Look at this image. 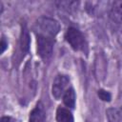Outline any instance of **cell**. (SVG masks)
<instances>
[{
  "label": "cell",
  "mask_w": 122,
  "mask_h": 122,
  "mask_svg": "<svg viewBox=\"0 0 122 122\" xmlns=\"http://www.w3.org/2000/svg\"><path fill=\"white\" fill-rule=\"evenodd\" d=\"M109 17L116 24L122 23V0H116L112 3L109 11Z\"/></svg>",
  "instance_id": "5"
},
{
  "label": "cell",
  "mask_w": 122,
  "mask_h": 122,
  "mask_svg": "<svg viewBox=\"0 0 122 122\" xmlns=\"http://www.w3.org/2000/svg\"><path fill=\"white\" fill-rule=\"evenodd\" d=\"M7 48H8V43H7L6 39H5V37L3 36L2 37V40H1V53H3L6 51Z\"/></svg>",
  "instance_id": "12"
},
{
  "label": "cell",
  "mask_w": 122,
  "mask_h": 122,
  "mask_svg": "<svg viewBox=\"0 0 122 122\" xmlns=\"http://www.w3.org/2000/svg\"><path fill=\"white\" fill-rule=\"evenodd\" d=\"M106 115L109 122H122V107L108 109Z\"/></svg>",
  "instance_id": "9"
},
{
  "label": "cell",
  "mask_w": 122,
  "mask_h": 122,
  "mask_svg": "<svg viewBox=\"0 0 122 122\" xmlns=\"http://www.w3.org/2000/svg\"><path fill=\"white\" fill-rule=\"evenodd\" d=\"M56 120L57 122H74L73 115L69 109L58 107L56 110Z\"/></svg>",
  "instance_id": "7"
},
{
  "label": "cell",
  "mask_w": 122,
  "mask_h": 122,
  "mask_svg": "<svg viewBox=\"0 0 122 122\" xmlns=\"http://www.w3.org/2000/svg\"><path fill=\"white\" fill-rule=\"evenodd\" d=\"M59 30H60V25L53 18L48 16H41L35 21L34 24L35 34H40L54 39L57 33L59 32Z\"/></svg>",
  "instance_id": "1"
},
{
  "label": "cell",
  "mask_w": 122,
  "mask_h": 122,
  "mask_svg": "<svg viewBox=\"0 0 122 122\" xmlns=\"http://www.w3.org/2000/svg\"><path fill=\"white\" fill-rule=\"evenodd\" d=\"M75 99H76V96H75V92H74L73 88H69L63 95L64 104L67 107L73 109L75 107Z\"/></svg>",
  "instance_id": "10"
},
{
  "label": "cell",
  "mask_w": 122,
  "mask_h": 122,
  "mask_svg": "<svg viewBox=\"0 0 122 122\" xmlns=\"http://www.w3.org/2000/svg\"><path fill=\"white\" fill-rule=\"evenodd\" d=\"M46 120V112L42 102H38L34 109L30 112L29 122H45Z\"/></svg>",
  "instance_id": "6"
},
{
  "label": "cell",
  "mask_w": 122,
  "mask_h": 122,
  "mask_svg": "<svg viewBox=\"0 0 122 122\" xmlns=\"http://www.w3.org/2000/svg\"><path fill=\"white\" fill-rule=\"evenodd\" d=\"M70 78L68 75L65 74H57L52 82L51 93L55 99H59L63 97L65 92L68 90L67 87L69 86Z\"/></svg>",
  "instance_id": "4"
},
{
  "label": "cell",
  "mask_w": 122,
  "mask_h": 122,
  "mask_svg": "<svg viewBox=\"0 0 122 122\" xmlns=\"http://www.w3.org/2000/svg\"><path fill=\"white\" fill-rule=\"evenodd\" d=\"M54 39L50 38L44 35L36 34V43H37V54L42 59H48L51 56L54 45Z\"/></svg>",
  "instance_id": "3"
},
{
  "label": "cell",
  "mask_w": 122,
  "mask_h": 122,
  "mask_svg": "<svg viewBox=\"0 0 122 122\" xmlns=\"http://www.w3.org/2000/svg\"><path fill=\"white\" fill-rule=\"evenodd\" d=\"M0 122H15V119L10 116H2Z\"/></svg>",
  "instance_id": "13"
},
{
  "label": "cell",
  "mask_w": 122,
  "mask_h": 122,
  "mask_svg": "<svg viewBox=\"0 0 122 122\" xmlns=\"http://www.w3.org/2000/svg\"><path fill=\"white\" fill-rule=\"evenodd\" d=\"M65 40L74 51H84L87 48V42H86L84 35L82 34V32L79 30H77L73 27H70L66 30Z\"/></svg>",
  "instance_id": "2"
},
{
  "label": "cell",
  "mask_w": 122,
  "mask_h": 122,
  "mask_svg": "<svg viewBox=\"0 0 122 122\" xmlns=\"http://www.w3.org/2000/svg\"><path fill=\"white\" fill-rule=\"evenodd\" d=\"M30 42V33H29V30H28L26 25H24V26L22 27L21 35H20V48H21V51H22L24 53L29 52Z\"/></svg>",
  "instance_id": "8"
},
{
  "label": "cell",
  "mask_w": 122,
  "mask_h": 122,
  "mask_svg": "<svg viewBox=\"0 0 122 122\" xmlns=\"http://www.w3.org/2000/svg\"><path fill=\"white\" fill-rule=\"evenodd\" d=\"M97 95L102 101H105V102H110L112 99V94L108 91H105L103 89H100L97 91Z\"/></svg>",
  "instance_id": "11"
}]
</instances>
